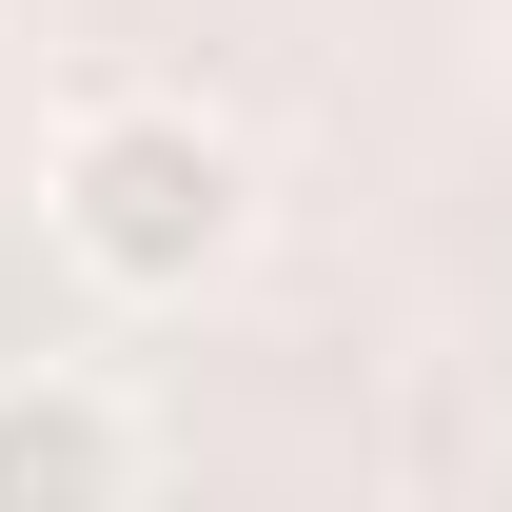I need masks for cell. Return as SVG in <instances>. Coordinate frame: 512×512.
<instances>
[{"mask_svg": "<svg viewBox=\"0 0 512 512\" xmlns=\"http://www.w3.org/2000/svg\"><path fill=\"white\" fill-rule=\"evenodd\" d=\"M119 493H158V414L79 355H20L0 375V512H119Z\"/></svg>", "mask_w": 512, "mask_h": 512, "instance_id": "7a4b0ae2", "label": "cell"}, {"mask_svg": "<svg viewBox=\"0 0 512 512\" xmlns=\"http://www.w3.org/2000/svg\"><path fill=\"white\" fill-rule=\"evenodd\" d=\"M40 237H60L79 296H119V316H178L256 256V158L217 99L178 79H99L60 138H40Z\"/></svg>", "mask_w": 512, "mask_h": 512, "instance_id": "6da1fadb", "label": "cell"}]
</instances>
